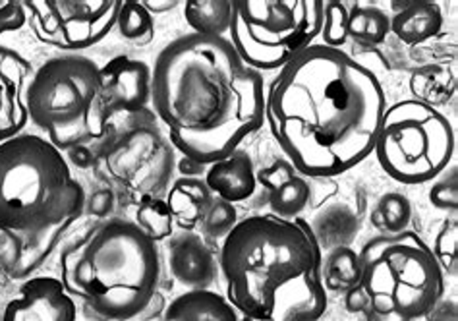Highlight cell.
<instances>
[{
	"label": "cell",
	"mask_w": 458,
	"mask_h": 321,
	"mask_svg": "<svg viewBox=\"0 0 458 321\" xmlns=\"http://www.w3.org/2000/svg\"><path fill=\"white\" fill-rule=\"evenodd\" d=\"M323 20L321 0H238L228 41L250 68L273 72L313 45Z\"/></svg>",
	"instance_id": "obj_8"
},
{
	"label": "cell",
	"mask_w": 458,
	"mask_h": 321,
	"mask_svg": "<svg viewBox=\"0 0 458 321\" xmlns=\"http://www.w3.org/2000/svg\"><path fill=\"white\" fill-rule=\"evenodd\" d=\"M458 184H456V169L451 171V178L445 176L443 181L433 184L429 190V201L433 207L443 211H456L458 206Z\"/></svg>",
	"instance_id": "obj_32"
},
{
	"label": "cell",
	"mask_w": 458,
	"mask_h": 321,
	"mask_svg": "<svg viewBox=\"0 0 458 321\" xmlns=\"http://www.w3.org/2000/svg\"><path fill=\"white\" fill-rule=\"evenodd\" d=\"M151 105L176 151L209 166L265 124V83L226 38L188 33L157 55Z\"/></svg>",
	"instance_id": "obj_2"
},
{
	"label": "cell",
	"mask_w": 458,
	"mask_h": 321,
	"mask_svg": "<svg viewBox=\"0 0 458 321\" xmlns=\"http://www.w3.org/2000/svg\"><path fill=\"white\" fill-rule=\"evenodd\" d=\"M72 224L74 223L66 221L30 232L0 231V271L14 281L31 279L33 273L51 258Z\"/></svg>",
	"instance_id": "obj_14"
},
{
	"label": "cell",
	"mask_w": 458,
	"mask_h": 321,
	"mask_svg": "<svg viewBox=\"0 0 458 321\" xmlns=\"http://www.w3.org/2000/svg\"><path fill=\"white\" fill-rule=\"evenodd\" d=\"M33 66L20 53L0 45V144L16 138L30 122L26 81Z\"/></svg>",
	"instance_id": "obj_15"
},
{
	"label": "cell",
	"mask_w": 458,
	"mask_h": 321,
	"mask_svg": "<svg viewBox=\"0 0 458 321\" xmlns=\"http://www.w3.org/2000/svg\"><path fill=\"white\" fill-rule=\"evenodd\" d=\"M171 275L188 291H209L216 277V259L201 236L182 231L166 244Z\"/></svg>",
	"instance_id": "obj_16"
},
{
	"label": "cell",
	"mask_w": 458,
	"mask_h": 321,
	"mask_svg": "<svg viewBox=\"0 0 458 321\" xmlns=\"http://www.w3.org/2000/svg\"><path fill=\"white\" fill-rule=\"evenodd\" d=\"M373 153L396 182H431L453 161L454 130L436 106L416 99L399 101L385 109Z\"/></svg>",
	"instance_id": "obj_9"
},
{
	"label": "cell",
	"mask_w": 458,
	"mask_h": 321,
	"mask_svg": "<svg viewBox=\"0 0 458 321\" xmlns=\"http://www.w3.org/2000/svg\"><path fill=\"white\" fill-rule=\"evenodd\" d=\"M416 101L436 106L443 101H447L454 91V78L447 68L443 66H424L414 72L410 80Z\"/></svg>",
	"instance_id": "obj_26"
},
{
	"label": "cell",
	"mask_w": 458,
	"mask_h": 321,
	"mask_svg": "<svg viewBox=\"0 0 458 321\" xmlns=\"http://www.w3.org/2000/svg\"><path fill=\"white\" fill-rule=\"evenodd\" d=\"M310 223L250 215L225 236L219 267L238 321H319L329 306Z\"/></svg>",
	"instance_id": "obj_3"
},
{
	"label": "cell",
	"mask_w": 458,
	"mask_h": 321,
	"mask_svg": "<svg viewBox=\"0 0 458 321\" xmlns=\"http://www.w3.org/2000/svg\"><path fill=\"white\" fill-rule=\"evenodd\" d=\"M120 0H28V21L45 45L68 53L101 43L116 26Z\"/></svg>",
	"instance_id": "obj_11"
},
{
	"label": "cell",
	"mask_w": 458,
	"mask_h": 321,
	"mask_svg": "<svg viewBox=\"0 0 458 321\" xmlns=\"http://www.w3.org/2000/svg\"><path fill=\"white\" fill-rule=\"evenodd\" d=\"M188 26L205 38H225L231 28L233 3L228 0H188L184 4Z\"/></svg>",
	"instance_id": "obj_22"
},
{
	"label": "cell",
	"mask_w": 458,
	"mask_h": 321,
	"mask_svg": "<svg viewBox=\"0 0 458 321\" xmlns=\"http://www.w3.org/2000/svg\"><path fill=\"white\" fill-rule=\"evenodd\" d=\"M168 209L182 231H194L215 199L203 178L180 176L166 194Z\"/></svg>",
	"instance_id": "obj_20"
},
{
	"label": "cell",
	"mask_w": 458,
	"mask_h": 321,
	"mask_svg": "<svg viewBox=\"0 0 458 321\" xmlns=\"http://www.w3.org/2000/svg\"><path fill=\"white\" fill-rule=\"evenodd\" d=\"M361 267L356 249L351 246H336L321 264V279L325 291L346 294L360 283Z\"/></svg>",
	"instance_id": "obj_23"
},
{
	"label": "cell",
	"mask_w": 458,
	"mask_h": 321,
	"mask_svg": "<svg viewBox=\"0 0 458 321\" xmlns=\"http://www.w3.org/2000/svg\"><path fill=\"white\" fill-rule=\"evenodd\" d=\"M116 207V198L111 188L95 190L91 196H86V211L95 219H106Z\"/></svg>",
	"instance_id": "obj_34"
},
{
	"label": "cell",
	"mask_w": 458,
	"mask_h": 321,
	"mask_svg": "<svg viewBox=\"0 0 458 321\" xmlns=\"http://www.w3.org/2000/svg\"><path fill=\"white\" fill-rule=\"evenodd\" d=\"M256 181L269 192L273 215L293 221L304 213L311 201V186L286 159L275 161L256 173Z\"/></svg>",
	"instance_id": "obj_17"
},
{
	"label": "cell",
	"mask_w": 458,
	"mask_h": 321,
	"mask_svg": "<svg viewBox=\"0 0 458 321\" xmlns=\"http://www.w3.org/2000/svg\"><path fill=\"white\" fill-rule=\"evenodd\" d=\"M369 221L383 234H401L408 231V224L412 221V206L406 196L387 192L379 198Z\"/></svg>",
	"instance_id": "obj_28"
},
{
	"label": "cell",
	"mask_w": 458,
	"mask_h": 321,
	"mask_svg": "<svg viewBox=\"0 0 458 321\" xmlns=\"http://www.w3.org/2000/svg\"><path fill=\"white\" fill-rule=\"evenodd\" d=\"M30 121L58 149L91 146L101 157L116 138L101 91V66L88 56L66 55L47 61L26 88Z\"/></svg>",
	"instance_id": "obj_7"
},
{
	"label": "cell",
	"mask_w": 458,
	"mask_h": 321,
	"mask_svg": "<svg viewBox=\"0 0 458 321\" xmlns=\"http://www.w3.org/2000/svg\"><path fill=\"white\" fill-rule=\"evenodd\" d=\"M176 166H178V171L182 173V176H190V178H201V174L208 173V166H203L188 157L180 159V163Z\"/></svg>",
	"instance_id": "obj_36"
},
{
	"label": "cell",
	"mask_w": 458,
	"mask_h": 321,
	"mask_svg": "<svg viewBox=\"0 0 458 321\" xmlns=\"http://www.w3.org/2000/svg\"><path fill=\"white\" fill-rule=\"evenodd\" d=\"M134 217H136L134 223L141 229V232L149 236L153 242H161L173 236L174 219L165 198H157V196L140 198L136 204Z\"/></svg>",
	"instance_id": "obj_25"
},
{
	"label": "cell",
	"mask_w": 458,
	"mask_h": 321,
	"mask_svg": "<svg viewBox=\"0 0 458 321\" xmlns=\"http://www.w3.org/2000/svg\"><path fill=\"white\" fill-rule=\"evenodd\" d=\"M3 321H78V304L56 277H31L3 310Z\"/></svg>",
	"instance_id": "obj_13"
},
{
	"label": "cell",
	"mask_w": 458,
	"mask_h": 321,
	"mask_svg": "<svg viewBox=\"0 0 458 321\" xmlns=\"http://www.w3.org/2000/svg\"><path fill=\"white\" fill-rule=\"evenodd\" d=\"M124 130H116V138L108 146L99 165L111 181L136 199L146 196L163 198L176 166V149L149 114L146 121L131 116Z\"/></svg>",
	"instance_id": "obj_10"
},
{
	"label": "cell",
	"mask_w": 458,
	"mask_h": 321,
	"mask_svg": "<svg viewBox=\"0 0 458 321\" xmlns=\"http://www.w3.org/2000/svg\"><path fill=\"white\" fill-rule=\"evenodd\" d=\"M101 91L108 114H140L151 103V68L131 56H114L101 66Z\"/></svg>",
	"instance_id": "obj_12"
},
{
	"label": "cell",
	"mask_w": 458,
	"mask_h": 321,
	"mask_svg": "<svg viewBox=\"0 0 458 321\" xmlns=\"http://www.w3.org/2000/svg\"><path fill=\"white\" fill-rule=\"evenodd\" d=\"M83 211L86 190L49 139L21 132L0 144V231H43Z\"/></svg>",
	"instance_id": "obj_6"
},
{
	"label": "cell",
	"mask_w": 458,
	"mask_h": 321,
	"mask_svg": "<svg viewBox=\"0 0 458 321\" xmlns=\"http://www.w3.org/2000/svg\"><path fill=\"white\" fill-rule=\"evenodd\" d=\"M66 161L78 169H91V166L99 165V156L91 146H76L66 151Z\"/></svg>",
	"instance_id": "obj_35"
},
{
	"label": "cell",
	"mask_w": 458,
	"mask_h": 321,
	"mask_svg": "<svg viewBox=\"0 0 458 321\" xmlns=\"http://www.w3.org/2000/svg\"><path fill=\"white\" fill-rule=\"evenodd\" d=\"M238 223V211L234 204H228L219 198L211 201V206L201 219V229L203 232L211 236V239H225V236L231 232Z\"/></svg>",
	"instance_id": "obj_29"
},
{
	"label": "cell",
	"mask_w": 458,
	"mask_h": 321,
	"mask_svg": "<svg viewBox=\"0 0 458 321\" xmlns=\"http://www.w3.org/2000/svg\"><path fill=\"white\" fill-rule=\"evenodd\" d=\"M385 109L379 78L323 43L294 56L265 89V122L306 178L339 176L369 157Z\"/></svg>",
	"instance_id": "obj_1"
},
{
	"label": "cell",
	"mask_w": 458,
	"mask_h": 321,
	"mask_svg": "<svg viewBox=\"0 0 458 321\" xmlns=\"http://www.w3.org/2000/svg\"><path fill=\"white\" fill-rule=\"evenodd\" d=\"M391 33V18L385 10L371 4H354L348 10L346 35L352 41L376 46L381 45Z\"/></svg>",
	"instance_id": "obj_24"
},
{
	"label": "cell",
	"mask_w": 458,
	"mask_h": 321,
	"mask_svg": "<svg viewBox=\"0 0 458 321\" xmlns=\"http://www.w3.org/2000/svg\"><path fill=\"white\" fill-rule=\"evenodd\" d=\"M141 4L146 6L149 14H166L178 6V0H143Z\"/></svg>",
	"instance_id": "obj_37"
},
{
	"label": "cell",
	"mask_w": 458,
	"mask_h": 321,
	"mask_svg": "<svg viewBox=\"0 0 458 321\" xmlns=\"http://www.w3.org/2000/svg\"><path fill=\"white\" fill-rule=\"evenodd\" d=\"M458 224L456 221H447L441 232L437 234L436 244H433L431 252L436 256L437 264L443 273H449V275H454L456 273V249H458Z\"/></svg>",
	"instance_id": "obj_31"
},
{
	"label": "cell",
	"mask_w": 458,
	"mask_h": 321,
	"mask_svg": "<svg viewBox=\"0 0 458 321\" xmlns=\"http://www.w3.org/2000/svg\"><path fill=\"white\" fill-rule=\"evenodd\" d=\"M165 321H238V314L219 292L186 291L166 306Z\"/></svg>",
	"instance_id": "obj_21"
},
{
	"label": "cell",
	"mask_w": 458,
	"mask_h": 321,
	"mask_svg": "<svg viewBox=\"0 0 458 321\" xmlns=\"http://www.w3.org/2000/svg\"><path fill=\"white\" fill-rule=\"evenodd\" d=\"M28 23V12L23 3L16 0H0V35L18 31Z\"/></svg>",
	"instance_id": "obj_33"
},
{
	"label": "cell",
	"mask_w": 458,
	"mask_h": 321,
	"mask_svg": "<svg viewBox=\"0 0 458 321\" xmlns=\"http://www.w3.org/2000/svg\"><path fill=\"white\" fill-rule=\"evenodd\" d=\"M120 38L136 46H148L155 39L153 16L138 0H126L120 4L116 26Z\"/></svg>",
	"instance_id": "obj_27"
},
{
	"label": "cell",
	"mask_w": 458,
	"mask_h": 321,
	"mask_svg": "<svg viewBox=\"0 0 458 321\" xmlns=\"http://www.w3.org/2000/svg\"><path fill=\"white\" fill-rule=\"evenodd\" d=\"M60 267L66 292L91 321L136 319L159 292V248L128 219L76 232L60 252Z\"/></svg>",
	"instance_id": "obj_4"
},
{
	"label": "cell",
	"mask_w": 458,
	"mask_h": 321,
	"mask_svg": "<svg viewBox=\"0 0 458 321\" xmlns=\"http://www.w3.org/2000/svg\"><path fill=\"white\" fill-rule=\"evenodd\" d=\"M0 321H3V312H0Z\"/></svg>",
	"instance_id": "obj_38"
},
{
	"label": "cell",
	"mask_w": 458,
	"mask_h": 321,
	"mask_svg": "<svg viewBox=\"0 0 458 321\" xmlns=\"http://www.w3.org/2000/svg\"><path fill=\"white\" fill-rule=\"evenodd\" d=\"M346 20L348 10L343 3H325V20L321 30V39L325 46L341 49L346 43Z\"/></svg>",
	"instance_id": "obj_30"
},
{
	"label": "cell",
	"mask_w": 458,
	"mask_h": 321,
	"mask_svg": "<svg viewBox=\"0 0 458 321\" xmlns=\"http://www.w3.org/2000/svg\"><path fill=\"white\" fill-rule=\"evenodd\" d=\"M205 184L211 194L228 204H240L256 194L258 181L254 171V161L246 151L236 149L233 156L216 161L208 166L205 173Z\"/></svg>",
	"instance_id": "obj_18"
},
{
	"label": "cell",
	"mask_w": 458,
	"mask_h": 321,
	"mask_svg": "<svg viewBox=\"0 0 458 321\" xmlns=\"http://www.w3.org/2000/svg\"><path fill=\"white\" fill-rule=\"evenodd\" d=\"M391 33L404 45H420L436 38L443 28V12L436 3H394Z\"/></svg>",
	"instance_id": "obj_19"
},
{
	"label": "cell",
	"mask_w": 458,
	"mask_h": 321,
	"mask_svg": "<svg viewBox=\"0 0 458 321\" xmlns=\"http://www.w3.org/2000/svg\"><path fill=\"white\" fill-rule=\"evenodd\" d=\"M358 258L361 275L344 294L348 312L366 321H418L436 310L445 273L416 232L373 236Z\"/></svg>",
	"instance_id": "obj_5"
}]
</instances>
